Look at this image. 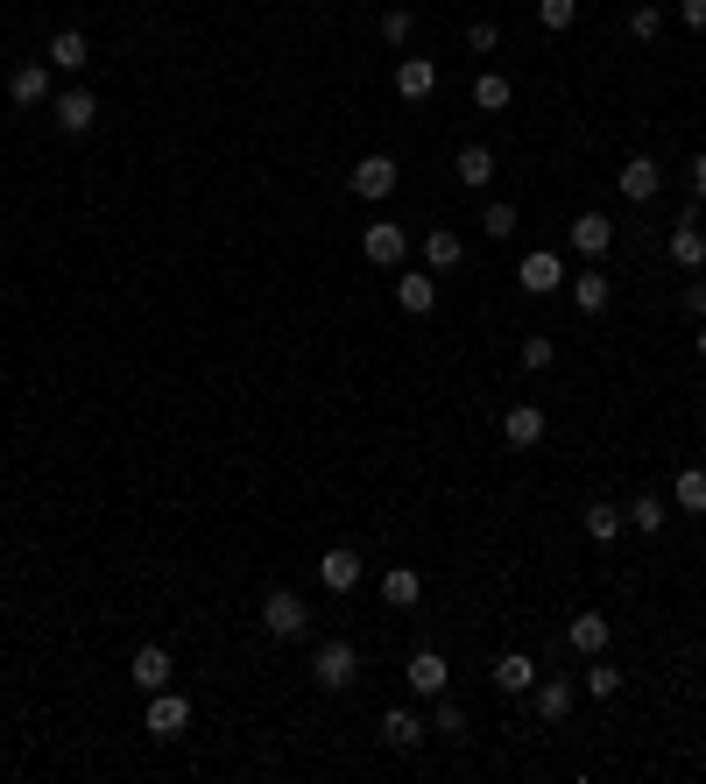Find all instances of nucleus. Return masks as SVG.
Wrapping results in <instances>:
<instances>
[{
	"instance_id": "nucleus-1",
	"label": "nucleus",
	"mask_w": 706,
	"mask_h": 784,
	"mask_svg": "<svg viewBox=\"0 0 706 784\" xmlns=\"http://www.w3.org/2000/svg\"><path fill=\"white\" fill-rule=\"evenodd\" d=\"M311 678H319L325 692H347L354 678H360V651H354L347 637H325L319 651H311Z\"/></svg>"
},
{
	"instance_id": "nucleus-2",
	"label": "nucleus",
	"mask_w": 706,
	"mask_h": 784,
	"mask_svg": "<svg viewBox=\"0 0 706 784\" xmlns=\"http://www.w3.org/2000/svg\"><path fill=\"white\" fill-rule=\"evenodd\" d=\"M262 629H268L276 643H297V637L311 629V608H304V594H290V586H276V594L262 601Z\"/></svg>"
},
{
	"instance_id": "nucleus-3",
	"label": "nucleus",
	"mask_w": 706,
	"mask_h": 784,
	"mask_svg": "<svg viewBox=\"0 0 706 784\" xmlns=\"http://www.w3.org/2000/svg\"><path fill=\"white\" fill-rule=\"evenodd\" d=\"M191 728V700L184 692H148V735H156V743H170V735H184Z\"/></svg>"
},
{
	"instance_id": "nucleus-4",
	"label": "nucleus",
	"mask_w": 706,
	"mask_h": 784,
	"mask_svg": "<svg viewBox=\"0 0 706 784\" xmlns=\"http://www.w3.org/2000/svg\"><path fill=\"white\" fill-rule=\"evenodd\" d=\"M657 185H665V170H657L650 156H629L622 170H614V191H622L629 205H650V199H657Z\"/></svg>"
},
{
	"instance_id": "nucleus-5",
	"label": "nucleus",
	"mask_w": 706,
	"mask_h": 784,
	"mask_svg": "<svg viewBox=\"0 0 706 784\" xmlns=\"http://www.w3.org/2000/svg\"><path fill=\"white\" fill-rule=\"evenodd\" d=\"M388 191H396V156H360V163H354V199L382 205Z\"/></svg>"
},
{
	"instance_id": "nucleus-6",
	"label": "nucleus",
	"mask_w": 706,
	"mask_h": 784,
	"mask_svg": "<svg viewBox=\"0 0 706 784\" xmlns=\"http://www.w3.org/2000/svg\"><path fill=\"white\" fill-rule=\"evenodd\" d=\"M128 678H134L142 692H163V686L177 678V665H170V651H163V643H142V651L128 657Z\"/></svg>"
},
{
	"instance_id": "nucleus-7",
	"label": "nucleus",
	"mask_w": 706,
	"mask_h": 784,
	"mask_svg": "<svg viewBox=\"0 0 706 784\" xmlns=\"http://www.w3.org/2000/svg\"><path fill=\"white\" fill-rule=\"evenodd\" d=\"M516 283H523V290H530V297H551V290H559V283H565V262H559V254H551V248H537V254H523Z\"/></svg>"
},
{
	"instance_id": "nucleus-8",
	"label": "nucleus",
	"mask_w": 706,
	"mask_h": 784,
	"mask_svg": "<svg viewBox=\"0 0 706 784\" xmlns=\"http://www.w3.org/2000/svg\"><path fill=\"white\" fill-rule=\"evenodd\" d=\"M50 120H57V128H64V134H85V128H93V120H99V99L85 93V85H71V93H57Z\"/></svg>"
},
{
	"instance_id": "nucleus-9",
	"label": "nucleus",
	"mask_w": 706,
	"mask_h": 784,
	"mask_svg": "<svg viewBox=\"0 0 706 784\" xmlns=\"http://www.w3.org/2000/svg\"><path fill=\"white\" fill-rule=\"evenodd\" d=\"M43 64H50V71H71V79H79V71L93 64V43H85L79 28H57V36H50V50H43Z\"/></svg>"
},
{
	"instance_id": "nucleus-10",
	"label": "nucleus",
	"mask_w": 706,
	"mask_h": 784,
	"mask_svg": "<svg viewBox=\"0 0 706 784\" xmlns=\"http://www.w3.org/2000/svg\"><path fill=\"white\" fill-rule=\"evenodd\" d=\"M360 248H368V262H382V269H396L403 254H410V234H403L396 219H374L368 226V240H360Z\"/></svg>"
},
{
	"instance_id": "nucleus-11",
	"label": "nucleus",
	"mask_w": 706,
	"mask_h": 784,
	"mask_svg": "<svg viewBox=\"0 0 706 784\" xmlns=\"http://www.w3.org/2000/svg\"><path fill=\"white\" fill-rule=\"evenodd\" d=\"M665 248H671V262H679V269H706V234H699V213H685L679 226H671V240H665Z\"/></svg>"
},
{
	"instance_id": "nucleus-12",
	"label": "nucleus",
	"mask_w": 706,
	"mask_h": 784,
	"mask_svg": "<svg viewBox=\"0 0 706 784\" xmlns=\"http://www.w3.org/2000/svg\"><path fill=\"white\" fill-rule=\"evenodd\" d=\"M396 93L410 99V107H417V99H431V93H439V64H431V57H403V64H396Z\"/></svg>"
},
{
	"instance_id": "nucleus-13",
	"label": "nucleus",
	"mask_w": 706,
	"mask_h": 784,
	"mask_svg": "<svg viewBox=\"0 0 706 784\" xmlns=\"http://www.w3.org/2000/svg\"><path fill=\"white\" fill-rule=\"evenodd\" d=\"M502 439L516 446V452H530V446H545V411L537 403H516V411L502 417Z\"/></svg>"
},
{
	"instance_id": "nucleus-14",
	"label": "nucleus",
	"mask_w": 706,
	"mask_h": 784,
	"mask_svg": "<svg viewBox=\"0 0 706 784\" xmlns=\"http://www.w3.org/2000/svg\"><path fill=\"white\" fill-rule=\"evenodd\" d=\"M319 580L333 586V594H354V586H360V551H354V545H333V551L319 559Z\"/></svg>"
},
{
	"instance_id": "nucleus-15",
	"label": "nucleus",
	"mask_w": 706,
	"mask_h": 784,
	"mask_svg": "<svg viewBox=\"0 0 706 784\" xmlns=\"http://www.w3.org/2000/svg\"><path fill=\"white\" fill-rule=\"evenodd\" d=\"M8 99L14 107H43V99H50V64H22L8 79Z\"/></svg>"
},
{
	"instance_id": "nucleus-16",
	"label": "nucleus",
	"mask_w": 706,
	"mask_h": 784,
	"mask_svg": "<svg viewBox=\"0 0 706 784\" xmlns=\"http://www.w3.org/2000/svg\"><path fill=\"white\" fill-rule=\"evenodd\" d=\"M396 305L410 311V319H431V311H439V283L431 276H396Z\"/></svg>"
},
{
	"instance_id": "nucleus-17",
	"label": "nucleus",
	"mask_w": 706,
	"mask_h": 784,
	"mask_svg": "<svg viewBox=\"0 0 706 784\" xmlns=\"http://www.w3.org/2000/svg\"><path fill=\"white\" fill-rule=\"evenodd\" d=\"M382 601H388V608H417V601H424L417 566H388V572H382Z\"/></svg>"
},
{
	"instance_id": "nucleus-18",
	"label": "nucleus",
	"mask_w": 706,
	"mask_h": 784,
	"mask_svg": "<svg viewBox=\"0 0 706 784\" xmlns=\"http://www.w3.org/2000/svg\"><path fill=\"white\" fill-rule=\"evenodd\" d=\"M608 297H614V283L600 276V269H579V276H573V305L587 311V319H600V311H608Z\"/></svg>"
},
{
	"instance_id": "nucleus-19",
	"label": "nucleus",
	"mask_w": 706,
	"mask_h": 784,
	"mask_svg": "<svg viewBox=\"0 0 706 784\" xmlns=\"http://www.w3.org/2000/svg\"><path fill=\"white\" fill-rule=\"evenodd\" d=\"M382 743L388 749H417V743H424V721H417L410 706H388V714H382Z\"/></svg>"
},
{
	"instance_id": "nucleus-20",
	"label": "nucleus",
	"mask_w": 706,
	"mask_h": 784,
	"mask_svg": "<svg viewBox=\"0 0 706 784\" xmlns=\"http://www.w3.org/2000/svg\"><path fill=\"white\" fill-rule=\"evenodd\" d=\"M608 240H614V219L608 213H579L573 219V248L579 254H608Z\"/></svg>"
},
{
	"instance_id": "nucleus-21",
	"label": "nucleus",
	"mask_w": 706,
	"mask_h": 784,
	"mask_svg": "<svg viewBox=\"0 0 706 784\" xmlns=\"http://www.w3.org/2000/svg\"><path fill=\"white\" fill-rule=\"evenodd\" d=\"M537 686V665L523 651H508V657H494V692H530Z\"/></svg>"
},
{
	"instance_id": "nucleus-22",
	"label": "nucleus",
	"mask_w": 706,
	"mask_h": 784,
	"mask_svg": "<svg viewBox=\"0 0 706 784\" xmlns=\"http://www.w3.org/2000/svg\"><path fill=\"white\" fill-rule=\"evenodd\" d=\"M453 170H459V185H467V191H480V185H494V149H480V142H467V149H459V163H453Z\"/></svg>"
},
{
	"instance_id": "nucleus-23",
	"label": "nucleus",
	"mask_w": 706,
	"mask_h": 784,
	"mask_svg": "<svg viewBox=\"0 0 706 784\" xmlns=\"http://www.w3.org/2000/svg\"><path fill=\"white\" fill-rule=\"evenodd\" d=\"M537 714H545V721H565V714H573V678H537Z\"/></svg>"
},
{
	"instance_id": "nucleus-24",
	"label": "nucleus",
	"mask_w": 706,
	"mask_h": 784,
	"mask_svg": "<svg viewBox=\"0 0 706 784\" xmlns=\"http://www.w3.org/2000/svg\"><path fill=\"white\" fill-rule=\"evenodd\" d=\"M410 692H424V700H439V692H445V657L439 651H417L410 657Z\"/></svg>"
},
{
	"instance_id": "nucleus-25",
	"label": "nucleus",
	"mask_w": 706,
	"mask_h": 784,
	"mask_svg": "<svg viewBox=\"0 0 706 784\" xmlns=\"http://www.w3.org/2000/svg\"><path fill=\"white\" fill-rule=\"evenodd\" d=\"M459 254H467V240H459L453 226H439V234H424V262H431V269H459Z\"/></svg>"
},
{
	"instance_id": "nucleus-26",
	"label": "nucleus",
	"mask_w": 706,
	"mask_h": 784,
	"mask_svg": "<svg viewBox=\"0 0 706 784\" xmlns=\"http://www.w3.org/2000/svg\"><path fill=\"white\" fill-rule=\"evenodd\" d=\"M565 643H573L579 657H600V651H608V622H600V615H579V622L565 629Z\"/></svg>"
},
{
	"instance_id": "nucleus-27",
	"label": "nucleus",
	"mask_w": 706,
	"mask_h": 784,
	"mask_svg": "<svg viewBox=\"0 0 706 784\" xmlns=\"http://www.w3.org/2000/svg\"><path fill=\"white\" fill-rule=\"evenodd\" d=\"M671 509H693V516L706 509V466H685V474L671 480Z\"/></svg>"
},
{
	"instance_id": "nucleus-28",
	"label": "nucleus",
	"mask_w": 706,
	"mask_h": 784,
	"mask_svg": "<svg viewBox=\"0 0 706 784\" xmlns=\"http://www.w3.org/2000/svg\"><path fill=\"white\" fill-rule=\"evenodd\" d=\"M508 99H516V93H508L502 71H480V79H474V107H480V114H502Z\"/></svg>"
},
{
	"instance_id": "nucleus-29",
	"label": "nucleus",
	"mask_w": 706,
	"mask_h": 784,
	"mask_svg": "<svg viewBox=\"0 0 706 784\" xmlns=\"http://www.w3.org/2000/svg\"><path fill=\"white\" fill-rule=\"evenodd\" d=\"M622 523H629V516H622L614 502H594V509H587V537H594V545H614V537H622Z\"/></svg>"
},
{
	"instance_id": "nucleus-30",
	"label": "nucleus",
	"mask_w": 706,
	"mask_h": 784,
	"mask_svg": "<svg viewBox=\"0 0 706 784\" xmlns=\"http://www.w3.org/2000/svg\"><path fill=\"white\" fill-rule=\"evenodd\" d=\"M665 516H671V502H657V495H636V509H629V523H636L643 537L665 531Z\"/></svg>"
},
{
	"instance_id": "nucleus-31",
	"label": "nucleus",
	"mask_w": 706,
	"mask_h": 784,
	"mask_svg": "<svg viewBox=\"0 0 706 784\" xmlns=\"http://www.w3.org/2000/svg\"><path fill=\"white\" fill-rule=\"evenodd\" d=\"M587 692H594V700H614V692H622V665L594 657V665H587Z\"/></svg>"
},
{
	"instance_id": "nucleus-32",
	"label": "nucleus",
	"mask_w": 706,
	"mask_h": 784,
	"mask_svg": "<svg viewBox=\"0 0 706 784\" xmlns=\"http://www.w3.org/2000/svg\"><path fill=\"white\" fill-rule=\"evenodd\" d=\"M480 234H488V240H508V234H516V205H508V199H494L488 213H480Z\"/></svg>"
},
{
	"instance_id": "nucleus-33",
	"label": "nucleus",
	"mask_w": 706,
	"mask_h": 784,
	"mask_svg": "<svg viewBox=\"0 0 706 784\" xmlns=\"http://www.w3.org/2000/svg\"><path fill=\"white\" fill-rule=\"evenodd\" d=\"M537 22H545V28H573L579 22V0H537Z\"/></svg>"
},
{
	"instance_id": "nucleus-34",
	"label": "nucleus",
	"mask_w": 706,
	"mask_h": 784,
	"mask_svg": "<svg viewBox=\"0 0 706 784\" xmlns=\"http://www.w3.org/2000/svg\"><path fill=\"white\" fill-rule=\"evenodd\" d=\"M657 28H665V14H657V8H636V14H629V36H636V43H657Z\"/></svg>"
},
{
	"instance_id": "nucleus-35",
	"label": "nucleus",
	"mask_w": 706,
	"mask_h": 784,
	"mask_svg": "<svg viewBox=\"0 0 706 784\" xmlns=\"http://www.w3.org/2000/svg\"><path fill=\"white\" fill-rule=\"evenodd\" d=\"M431 728H439V735H467V714H459V706L439 692V714H431Z\"/></svg>"
},
{
	"instance_id": "nucleus-36",
	"label": "nucleus",
	"mask_w": 706,
	"mask_h": 784,
	"mask_svg": "<svg viewBox=\"0 0 706 784\" xmlns=\"http://www.w3.org/2000/svg\"><path fill=\"white\" fill-rule=\"evenodd\" d=\"M410 28H417L410 8H388V14H382V43H410Z\"/></svg>"
},
{
	"instance_id": "nucleus-37",
	"label": "nucleus",
	"mask_w": 706,
	"mask_h": 784,
	"mask_svg": "<svg viewBox=\"0 0 706 784\" xmlns=\"http://www.w3.org/2000/svg\"><path fill=\"white\" fill-rule=\"evenodd\" d=\"M523 368H530V375H545V368H551V340H545V333L523 340Z\"/></svg>"
},
{
	"instance_id": "nucleus-38",
	"label": "nucleus",
	"mask_w": 706,
	"mask_h": 784,
	"mask_svg": "<svg viewBox=\"0 0 706 784\" xmlns=\"http://www.w3.org/2000/svg\"><path fill=\"white\" fill-rule=\"evenodd\" d=\"M467 43H474V50H494V43H502V28H494V22H474Z\"/></svg>"
},
{
	"instance_id": "nucleus-39",
	"label": "nucleus",
	"mask_w": 706,
	"mask_h": 784,
	"mask_svg": "<svg viewBox=\"0 0 706 784\" xmlns=\"http://www.w3.org/2000/svg\"><path fill=\"white\" fill-rule=\"evenodd\" d=\"M679 22L685 28H706V0H679Z\"/></svg>"
},
{
	"instance_id": "nucleus-40",
	"label": "nucleus",
	"mask_w": 706,
	"mask_h": 784,
	"mask_svg": "<svg viewBox=\"0 0 706 784\" xmlns=\"http://www.w3.org/2000/svg\"><path fill=\"white\" fill-rule=\"evenodd\" d=\"M685 311H693V319H706V283H685Z\"/></svg>"
},
{
	"instance_id": "nucleus-41",
	"label": "nucleus",
	"mask_w": 706,
	"mask_h": 784,
	"mask_svg": "<svg viewBox=\"0 0 706 784\" xmlns=\"http://www.w3.org/2000/svg\"><path fill=\"white\" fill-rule=\"evenodd\" d=\"M693 199H706V149L693 156Z\"/></svg>"
},
{
	"instance_id": "nucleus-42",
	"label": "nucleus",
	"mask_w": 706,
	"mask_h": 784,
	"mask_svg": "<svg viewBox=\"0 0 706 784\" xmlns=\"http://www.w3.org/2000/svg\"><path fill=\"white\" fill-rule=\"evenodd\" d=\"M693 346H699V360H706V319H699V333H693Z\"/></svg>"
}]
</instances>
